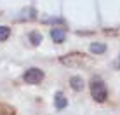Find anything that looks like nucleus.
Here are the masks:
<instances>
[{
    "instance_id": "8",
    "label": "nucleus",
    "mask_w": 120,
    "mask_h": 115,
    "mask_svg": "<svg viewBox=\"0 0 120 115\" xmlns=\"http://www.w3.org/2000/svg\"><path fill=\"white\" fill-rule=\"evenodd\" d=\"M0 115H16V110L5 103H0Z\"/></svg>"
},
{
    "instance_id": "1",
    "label": "nucleus",
    "mask_w": 120,
    "mask_h": 115,
    "mask_svg": "<svg viewBox=\"0 0 120 115\" xmlns=\"http://www.w3.org/2000/svg\"><path fill=\"white\" fill-rule=\"evenodd\" d=\"M90 94L98 103H105L106 98H108V91H106V85L103 82L101 77H94L90 80Z\"/></svg>"
},
{
    "instance_id": "4",
    "label": "nucleus",
    "mask_w": 120,
    "mask_h": 115,
    "mask_svg": "<svg viewBox=\"0 0 120 115\" xmlns=\"http://www.w3.org/2000/svg\"><path fill=\"white\" fill-rule=\"evenodd\" d=\"M51 38L56 44H63L64 42V30L63 28H52L51 30Z\"/></svg>"
},
{
    "instance_id": "5",
    "label": "nucleus",
    "mask_w": 120,
    "mask_h": 115,
    "mask_svg": "<svg viewBox=\"0 0 120 115\" xmlns=\"http://www.w3.org/2000/svg\"><path fill=\"white\" fill-rule=\"evenodd\" d=\"M54 105H56V108L57 110H63L66 105H68V100L64 98V94L63 92H56V96H54Z\"/></svg>"
},
{
    "instance_id": "9",
    "label": "nucleus",
    "mask_w": 120,
    "mask_h": 115,
    "mask_svg": "<svg viewBox=\"0 0 120 115\" xmlns=\"http://www.w3.org/2000/svg\"><path fill=\"white\" fill-rule=\"evenodd\" d=\"M11 35V28L9 26H0V42H4V40H7Z\"/></svg>"
},
{
    "instance_id": "11",
    "label": "nucleus",
    "mask_w": 120,
    "mask_h": 115,
    "mask_svg": "<svg viewBox=\"0 0 120 115\" xmlns=\"http://www.w3.org/2000/svg\"><path fill=\"white\" fill-rule=\"evenodd\" d=\"M115 68L117 70H120V54H118V58L115 59Z\"/></svg>"
},
{
    "instance_id": "6",
    "label": "nucleus",
    "mask_w": 120,
    "mask_h": 115,
    "mask_svg": "<svg viewBox=\"0 0 120 115\" xmlns=\"http://www.w3.org/2000/svg\"><path fill=\"white\" fill-rule=\"evenodd\" d=\"M70 84H71L73 91H82V89H84V80H82V77H78V75L71 77V79H70Z\"/></svg>"
},
{
    "instance_id": "10",
    "label": "nucleus",
    "mask_w": 120,
    "mask_h": 115,
    "mask_svg": "<svg viewBox=\"0 0 120 115\" xmlns=\"http://www.w3.org/2000/svg\"><path fill=\"white\" fill-rule=\"evenodd\" d=\"M30 40H31L33 46H38V44L42 42V35H40L38 31H31L30 33Z\"/></svg>"
},
{
    "instance_id": "7",
    "label": "nucleus",
    "mask_w": 120,
    "mask_h": 115,
    "mask_svg": "<svg viewBox=\"0 0 120 115\" xmlns=\"http://www.w3.org/2000/svg\"><path fill=\"white\" fill-rule=\"evenodd\" d=\"M106 51V46L105 44H90V52L92 54H103V52Z\"/></svg>"
},
{
    "instance_id": "2",
    "label": "nucleus",
    "mask_w": 120,
    "mask_h": 115,
    "mask_svg": "<svg viewBox=\"0 0 120 115\" xmlns=\"http://www.w3.org/2000/svg\"><path fill=\"white\" fill-rule=\"evenodd\" d=\"M23 79H24L26 84L37 85V84H40V82L44 80V72L38 70V68H30V70H26V73L23 75Z\"/></svg>"
},
{
    "instance_id": "3",
    "label": "nucleus",
    "mask_w": 120,
    "mask_h": 115,
    "mask_svg": "<svg viewBox=\"0 0 120 115\" xmlns=\"http://www.w3.org/2000/svg\"><path fill=\"white\" fill-rule=\"evenodd\" d=\"M84 54H80V52H73V54H66L61 58V63L63 65H68V66H80L82 63H84Z\"/></svg>"
}]
</instances>
